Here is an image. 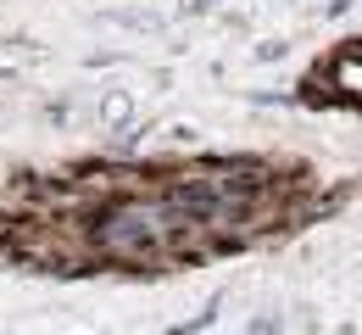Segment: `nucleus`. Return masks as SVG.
<instances>
[{
	"instance_id": "2",
	"label": "nucleus",
	"mask_w": 362,
	"mask_h": 335,
	"mask_svg": "<svg viewBox=\"0 0 362 335\" xmlns=\"http://www.w3.org/2000/svg\"><path fill=\"white\" fill-rule=\"evenodd\" d=\"M251 335H273V313H268V319H257V324H251Z\"/></svg>"
},
{
	"instance_id": "1",
	"label": "nucleus",
	"mask_w": 362,
	"mask_h": 335,
	"mask_svg": "<svg viewBox=\"0 0 362 335\" xmlns=\"http://www.w3.org/2000/svg\"><path fill=\"white\" fill-rule=\"evenodd\" d=\"M84 240H90L95 257L129 263V268H156L168 257H184V251L206 246V235L168 195H106V201H90Z\"/></svg>"
}]
</instances>
